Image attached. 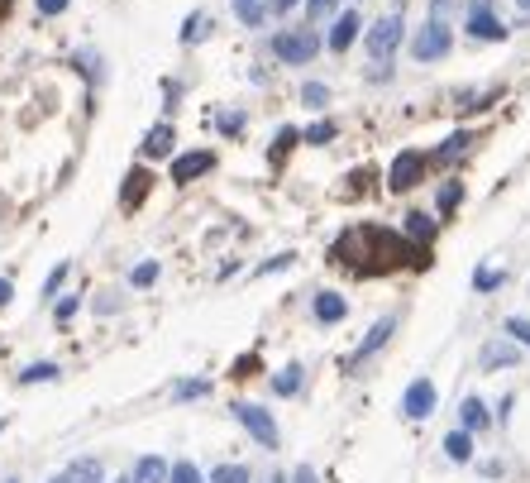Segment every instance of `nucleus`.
I'll use <instances>...</instances> for the list:
<instances>
[{"mask_svg": "<svg viewBox=\"0 0 530 483\" xmlns=\"http://www.w3.org/2000/svg\"><path fill=\"white\" fill-rule=\"evenodd\" d=\"M315 53H320V34L311 30V24L273 34V58H277V63H287V67H306V63H315Z\"/></svg>", "mask_w": 530, "mask_h": 483, "instance_id": "obj_1", "label": "nucleus"}, {"mask_svg": "<svg viewBox=\"0 0 530 483\" xmlns=\"http://www.w3.org/2000/svg\"><path fill=\"white\" fill-rule=\"evenodd\" d=\"M230 417L240 421L248 436H254V445H263V450L282 445V431H277V421H273L268 407H258V402H230Z\"/></svg>", "mask_w": 530, "mask_h": 483, "instance_id": "obj_2", "label": "nucleus"}, {"mask_svg": "<svg viewBox=\"0 0 530 483\" xmlns=\"http://www.w3.org/2000/svg\"><path fill=\"white\" fill-rule=\"evenodd\" d=\"M450 48H454V30L444 20H435V15H430L421 30H416V38H411V58L416 63H440Z\"/></svg>", "mask_w": 530, "mask_h": 483, "instance_id": "obj_3", "label": "nucleus"}, {"mask_svg": "<svg viewBox=\"0 0 530 483\" xmlns=\"http://www.w3.org/2000/svg\"><path fill=\"white\" fill-rule=\"evenodd\" d=\"M364 48H368L373 63H387V58H392V53L401 48V15H397V10H392V15H383L378 24H368Z\"/></svg>", "mask_w": 530, "mask_h": 483, "instance_id": "obj_4", "label": "nucleus"}, {"mask_svg": "<svg viewBox=\"0 0 530 483\" xmlns=\"http://www.w3.org/2000/svg\"><path fill=\"white\" fill-rule=\"evenodd\" d=\"M421 177H425V154H421V148H407V154H397L392 168H387V187H392V191H411Z\"/></svg>", "mask_w": 530, "mask_h": 483, "instance_id": "obj_5", "label": "nucleus"}, {"mask_svg": "<svg viewBox=\"0 0 530 483\" xmlns=\"http://www.w3.org/2000/svg\"><path fill=\"white\" fill-rule=\"evenodd\" d=\"M435 402H440L435 383H430V378H416L411 388L401 393V417H407V421H425L430 411H435Z\"/></svg>", "mask_w": 530, "mask_h": 483, "instance_id": "obj_6", "label": "nucleus"}, {"mask_svg": "<svg viewBox=\"0 0 530 483\" xmlns=\"http://www.w3.org/2000/svg\"><path fill=\"white\" fill-rule=\"evenodd\" d=\"M468 38H483V44H501L507 38V24H501L492 10H487V0H478V5H468Z\"/></svg>", "mask_w": 530, "mask_h": 483, "instance_id": "obj_7", "label": "nucleus"}, {"mask_svg": "<svg viewBox=\"0 0 530 483\" xmlns=\"http://www.w3.org/2000/svg\"><path fill=\"white\" fill-rule=\"evenodd\" d=\"M215 168V154L211 148H191V154H177L172 158V182H197Z\"/></svg>", "mask_w": 530, "mask_h": 483, "instance_id": "obj_8", "label": "nucleus"}, {"mask_svg": "<svg viewBox=\"0 0 530 483\" xmlns=\"http://www.w3.org/2000/svg\"><path fill=\"white\" fill-rule=\"evenodd\" d=\"M358 30H364V20H358V10H344V15H334L330 20V53H349L354 48V38H358Z\"/></svg>", "mask_w": 530, "mask_h": 483, "instance_id": "obj_9", "label": "nucleus"}, {"mask_svg": "<svg viewBox=\"0 0 530 483\" xmlns=\"http://www.w3.org/2000/svg\"><path fill=\"white\" fill-rule=\"evenodd\" d=\"M392 330H397V316H383V321H378V326H373L368 335H364V344H358V350L349 354V369H358V364H364V359H373V354H378L383 344L392 340Z\"/></svg>", "mask_w": 530, "mask_h": 483, "instance_id": "obj_10", "label": "nucleus"}, {"mask_svg": "<svg viewBox=\"0 0 530 483\" xmlns=\"http://www.w3.org/2000/svg\"><path fill=\"white\" fill-rule=\"evenodd\" d=\"M478 364L492 369V374H497V369H516V364H521V350H516V340H487L478 350Z\"/></svg>", "mask_w": 530, "mask_h": 483, "instance_id": "obj_11", "label": "nucleus"}, {"mask_svg": "<svg viewBox=\"0 0 530 483\" xmlns=\"http://www.w3.org/2000/svg\"><path fill=\"white\" fill-rule=\"evenodd\" d=\"M148 187H153V173L139 163V168H130V177H124V191H120V211H139L148 197Z\"/></svg>", "mask_w": 530, "mask_h": 483, "instance_id": "obj_12", "label": "nucleus"}, {"mask_svg": "<svg viewBox=\"0 0 530 483\" xmlns=\"http://www.w3.org/2000/svg\"><path fill=\"white\" fill-rule=\"evenodd\" d=\"M311 316L320 326H340L344 316H349V301H344V292H315V301H311Z\"/></svg>", "mask_w": 530, "mask_h": 483, "instance_id": "obj_13", "label": "nucleus"}, {"mask_svg": "<svg viewBox=\"0 0 530 483\" xmlns=\"http://www.w3.org/2000/svg\"><path fill=\"white\" fill-rule=\"evenodd\" d=\"M172 140H177V134H172V125H167V120H163V125H153V130L144 134V144H139V154L158 163V158H167V154H172Z\"/></svg>", "mask_w": 530, "mask_h": 483, "instance_id": "obj_14", "label": "nucleus"}, {"mask_svg": "<svg viewBox=\"0 0 530 483\" xmlns=\"http://www.w3.org/2000/svg\"><path fill=\"white\" fill-rule=\"evenodd\" d=\"M130 483H167V460L163 454H139Z\"/></svg>", "mask_w": 530, "mask_h": 483, "instance_id": "obj_15", "label": "nucleus"}, {"mask_svg": "<svg viewBox=\"0 0 530 483\" xmlns=\"http://www.w3.org/2000/svg\"><path fill=\"white\" fill-rule=\"evenodd\" d=\"M487 421H492V411H487L483 397H464V407H458V426H464V431H487Z\"/></svg>", "mask_w": 530, "mask_h": 483, "instance_id": "obj_16", "label": "nucleus"}, {"mask_svg": "<svg viewBox=\"0 0 530 483\" xmlns=\"http://www.w3.org/2000/svg\"><path fill=\"white\" fill-rule=\"evenodd\" d=\"M444 454H450L454 464H468V460H473V431H464V426H454V431L444 436Z\"/></svg>", "mask_w": 530, "mask_h": 483, "instance_id": "obj_17", "label": "nucleus"}, {"mask_svg": "<svg viewBox=\"0 0 530 483\" xmlns=\"http://www.w3.org/2000/svg\"><path fill=\"white\" fill-rule=\"evenodd\" d=\"M234 5V20L244 24V30H258L263 15H268V0H230Z\"/></svg>", "mask_w": 530, "mask_h": 483, "instance_id": "obj_18", "label": "nucleus"}, {"mask_svg": "<svg viewBox=\"0 0 530 483\" xmlns=\"http://www.w3.org/2000/svg\"><path fill=\"white\" fill-rule=\"evenodd\" d=\"M67 479H72V483H101L105 479V464L96 460V454H87V460H77L72 469H67Z\"/></svg>", "mask_w": 530, "mask_h": 483, "instance_id": "obj_19", "label": "nucleus"}, {"mask_svg": "<svg viewBox=\"0 0 530 483\" xmlns=\"http://www.w3.org/2000/svg\"><path fill=\"white\" fill-rule=\"evenodd\" d=\"M407 234L416 244H430V240H435V220H430L425 211H407Z\"/></svg>", "mask_w": 530, "mask_h": 483, "instance_id": "obj_20", "label": "nucleus"}, {"mask_svg": "<svg viewBox=\"0 0 530 483\" xmlns=\"http://www.w3.org/2000/svg\"><path fill=\"white\" fill-rule=\"evenodd\" d=\"M273 393H277V397H291V393H301V364H287L282 374H273Z\"/></svg>", "mask_w": 530, "mask_h": 483, "instance_id": "obj_21", "label": "nucleus"}, {"mask_svg": "<svg viewBox=\"0 0 530 483\" xmlns=\"http://www.w3.org/2000/svg\"><path fill=\"white\" fill-rule=\"evenodd\" d=\"M254 474H248L244 464H215L211 474H206V483H248Z\"/></svg>", "mask_w": 530, "mask_h": 483, "instance_id": "obj_22", "label": "nucleus"}, {"mask_svg": "<svg viewBox=\"0 0 530 483\" xmlns=\"http://www.w3.org/2000/svg\"><path fill=\"white\" fill-rule=\"evenodd\" d=\"M53 378H58V364H48V359H44V364H29V369L20 374V388H34V383H53Z\"/></svg>", "mask_w": 530, "mask_h": 483, "instance_id": "obj_23", "label": "nucleus"}, {"mask_svg": "<svg viewBox=\"0 0 530 483\" xmlns=\"http://www.w3.org/2000/svg\"><path fill=\"white\" fill-rule=\"evenodd\" d=\"M167 483H206V474L191 460H177V464H167Z\"/></svg>", "mask_w": 530, "mask_h": 483, "instance_id": "obj_24", "label": "nucleus"}, {"mask_svg": "<svg viewBox=\"0 0 530 483\" xmlns=\"http://www.w3.org/2000/svg\"><path fill=\"white\" fill-rule=\"evenodd\" d=\"M206 393H211V383H206V378H182V383L172 388L177 402H197V397H206Z\"/></svg>", "mask_w": 530, "mask_h": 483, "instance_id": "obj_25", "label": "nucleus"}, {"mask_svg": "<svg viewBox=\"0 0 530 483\" xmlns=\"http://www.w3.org/2000/svg\"><path fill=\"white\" fill-rule=\"evenodd\" d=\"M301 106L325 110L330 106V87H325V81H306V87H301Z\"/></svg>", "mask_w": 530, "mask_h": 483, "instance_id": "obj_26", "label": "nucleus"}, {"mask_svg": "<svg viewBox=\"0 0 530 483\" xmlns=\"http://www.w3.org/2000/svg\"><path fill=\"white\" fill-rule=\"evenodd\" d=\"M334 134H340V130H334V120H315V125L301 134V144H315V148H325V144L334 140Z\"/></svg>", "mask_w": 530, "mask_h": 483, "instance_id": "obj_27", "label": "nucleus"}, {"mask_svg": "<svg viewBox=\"0 0 530 483\" xmlns=\"http://www.w3.org/2000/svg\"><path fill=\"white\" fill-rule=\"evenodd\" d=\"M206 34H211V20H206V15H187V24H182V34H177V38H182V44H201Z\"/></svg>", "mask_w": 530, "mask_h": 483, "instance_id": "obj_28", "label": "nucleus"}, {"mask_svg": "<svg viewBox=\"0 0 530 483\" xmlns=\"http://www.w3.org/2000/svg\"><path fill=\"white\" fill-rule=\"evenodd\" d=\"M468 144H473V134H468V130H458V134H450V140L440 144V154H435V158H440V163H450V158H458V154H464Z\"/></svg>", "mask_w": 530, "mask_h": 483, "instance_id": "obj_29", "label": "nucleus"}, {"mask_svg": "<svg viewBox=\"0 0 530 483\" xmlns=\"http://www.w3.org/2000/svg\"><path fill=\"white\" fill-rule=\"evenodd\" d=\"M458 201H464V187H458V182H444V187H440L435 211H440V216H454V206H458Z\"/></svg>", "mask_w": 530, "mask_h": 483, "instance_id": "obj_30", "label": "nucleus"}, {"mask_svg": "<svg viewBox=\"0 0 530 483\" xmlns=\"http://www.w3.org/2000/svg\"><path fill=\"white\" fill-rule=\"evenodd\" d=\"M501 283H507V273H501V268H478V273H473V287H478V292H497Z\"/></svg>", "mask_w": 530, "mask_h": 483, "instance_id": "obj_31", "label": "nucleus"}, {"mask_svg": "<svg viewBox=\"0 0 530 483\" xmlns=\"http://www.w3.org/2000/svg\"><path fill=\"white\" fill-rule=\"evenodd\" d=\"M340 10V0H306V24H320Z\"/></svg>", "mask_w": 530, "mask_h": 483, "instance_id": "obj_32", "label": "nucleus"}, {"mask_svg": "<svg viewBox=\"0 0 530 483\" xmlns=\"http://www.w3.org/2000/svg\"><path fill=\"white\" fill-rule=\"evenodd\" d=\"M158 264H153V258H144V264H134V273H130V283L134 287H153V283H158Z\"/></svg>", "mask_w": 530, "mask_h": 483, "instance_id": "obj_33", "label": "nucleus"}, {"mask_svg": "<svg viewBox=\"0 0 530 483\" xmlns=\"http://www.w3.org/2000/svg\"><path fill=\"white\" fill-rule=\"evenodd\" d=\"M67 273H72V264H58V268H53V273H48V278H44V297H48V301H53V297H58V292H63Z\"/></svg>", "mask_w": 530, "mask_h": 483, "instance_id": "obj_34", "label": "nucleus"}, {"mask_svg": "<svg viewBox=\"0 0 530 483\" xmlns=\"http://www.w3.org/2000/svg\"><path fill=\"white\" fill-rule=\"evenodd\" d=\"M77 311H81V297H77V292H72V297H63L58 307H53V316H58V326H67Z\"/></svg>", "mask_w": 530, "mask_h": 483, "instance_id": "obj_35", "label": "nucleus"}, {"mask_svg": "<svg viewBox=\"0 0 530 483\" xmlns=\"http://www.w3.org/2000/svg\"><path fill=\"white\" fill-rule=\"evenodd\" d=\"M291 264H297V254H277V258H268V264H258L254 273H258V278H268V273H282V268H291Z\"/></svg>", "mask_w": 530, "mask_h": 483, "instance_id": "obj_36", "label": "nucleus"}, {"mask_svg": "<svg viewBox=\"0 0 530 483\" xmlns=\"http://www.w3.org/2000/svg\"><path fill=\"white\" fill-rule=\"evenodd\" d=\"M507 335H511L516 344H526V350H530V321H521V316H511V321H507Z\"/></svg>", "mask_w": 530, "mask_h": 483, "instance_id": "obj_37", "label": "nucleus"}, {"mask_svg": "<svg viewBox=\"0 0 530 483\" xmlns=\"http://www.w3.org/2000/svg\"><path fill=\"white\" fill-rule=\"evenodd\" d=\"M244 130V115L240 110H225V115H220V134H240Z\"/></svg>", "mask_w": 530, "mask_h": 483, "instance_id": "obj_38", "label": "nucleus"}, {"mask_svg": "<svg viewBox=\"0 0 530 483\" xmlns=\"http://www.w3.org/2000/svg\"><path fill=\"white\" fill-rule=\"evenodd\" d=\"M67 5H72V0H34V10H38V15H63Z\"/></svg>", "mask_w": 530, "mask_h": 483, "instance_id": "obj_39", "label": "nucleus"}, {"mask_svg": "<svg viewBox=\"0 0 530 483\" xmlns=\"http://www.w3.org/2000/svg\"><path fill=\"white\" fill-rule=\"evenodd\" d=\"M291 483H320L311 464H297V474H291Z\"/></svg>", "mask_w": 530, "mask_h": 483, "instance_id": "obj_40", "label": "nucleus"}, {"mask_svg": "<svg viewBox=\"0 0 530 483\" xmlns=\"http://www.w3.org/2000/svg\"><path fill=\"white\" fill-rule=\"evenodd\" d=\"M301 140V134L297 130H277V154H282V148H291V144H297Z\"/></svg>", "mask_w": 530, "mask_h": 483, "instance_id": "obj_41", "label": "nucleus"}, {"mask_svg": "<svg viewBox=\"0 0 530 483\" xmlns=\"http://www.w3.org/2000/svg\"><path fill=\"white\" fill-rule=\"evenodd\" d=\"M450 10H454V0H430V15H435V20H444Z\"/></svg>", "mask_w": 530, "mask_h": 483, "instance_id": "obj_42", "label": "nucleus"}, {"mask_svg": "<svg viewBox=\"0 0 530 483\" xmlns=\"http://www.w3.org/2000/svg\"><path fill=\"white\" fill-rule=\"evenodd\" d=\"M10 297H15V283H10V278H0V311L10 307Z\"/></svg>", "mask_w": 530, "mask_h": 483, "instance_id": "obj_43", "label": "nucleus"}, {"mask_svg": "<svg viewBox=\"0 0 530 483\" xmlns=\"http://www.w3.org/2000/svg\"><path fill=\"white\" fill-rule=\"evenodd\" d=\"M297 5H301V0H268L273 15H287V10H297Z\"/></svg>", "mask_w": 530, "mask_h": 483, "instance_id": "obj_44", "label": "nucleus"}, {"mask_svg": "<svg viewBox=\"0 0 530 483\" xmlns=\"http://www.w3.org/2000/svg\"><path fill=\"white\" fill-rule=\"evenodd\" d=\"M48 483H72V479H67V474H58V479H48Z\"/></svg>", "mask_w": 530, "mask_h": 483, "instance_id": "obj_45", "label": "nucleus"}, {"mask_svg": "<svg viewBox=\"0 0 530 483\" xmlns=\"http://www.w3.org/2000/svg\"><path fill=\"white\" fill-rule=\"evenodd\" d=\"M516 5H521V10H530V0H516Z\"/></svg>", "mask_w": 530, "mask_h": 483, "instance_id": "obj_46", "label": "nucleus"}, {"mask_svg": "<svg viewBox=\"0 0 530 483\" xmlns=\"http://www.w3.org/2000/svg\"><path fill=\"white\" fill-rule=\"evenodd\" d=\"M115 483H130V479H115Z\"/></svg>", "mask_w": 530, "mask_h": 483, "instance_id": "obj_47", "label": "nucleus"}, {"mask_svg": "<svg viewBox=\"0 0 530 483\" xmlns=\"http://www.w3.org/2000/svg\"><path fill=\"white\" fill-rule=\"evenodd\" d=\"M5 483H20V479H5Z\"/></svg>", "mask_w": 530, "mask_h": 483, "instance_id": "obj_48", "label": "nucleus"}]
</instances>
